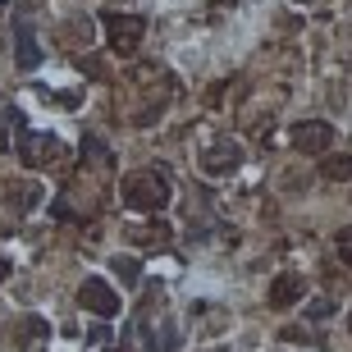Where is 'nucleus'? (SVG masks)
<instances>
[{
    "instance_id": "13",
    "label": "nucleus",
    "mask_w": 352,
    "mask_h": 352,
    "mask_svg": "<svg viewBox=\"0 0 352 352\" xmlns=\"http://www.w3.org/2000/svg\"><path fill=\"white\" fill-rule=\"evenodd\" d=\"M46 339V320H37V316H28V320H19V343H41Z\"/></svg>"
},
{
    "instance_id": "4",
    "label": "nucleus",
    "mask_w": 352,
    "mask_h": 352,
    "mask_svg": "<svg viewBox=\"0 0 352 352\" xmlns=\"http://www.w3.org/2000/svg\"><path fill=\"white\" fill-rule=\"evenodd\" d=\"M288 142H293V151H302V156H325L329 142H334V129H329L325 119H302V124H293Z\"/></svg>"
},
{
    "instance_id": "7",
    "label": "nucleus",
    "mask_w": 352,
    "mask_h": 352,
    "mask_svg": "<svg viewBox=\"0 0 352 352\" xmlns=\"http://www.w3.org/2000/svg\"><path fill=\"white\" fill-rule=\"evenodd\" d=\"M302 298H307V279H302V274H279L270 284V307L274 311H288V307H298Z\"/></svg>"
},
{
    "instance_id": "17",
    "label": "nucleus",
    "mask_w": 352,
    "mask_h": 352,
    "mask_svg": "<svg viewBox=\"0 0 352 352\" xmlns=\"http://www.w3.org/2000/svg\"><path fill=\"white\" fill-rule=\"evenodd\" d=\"M329 316H334V302H311V320H329Z\"/></svg>"
},
{
    "instance_id": "10",
    "label": "nucleus",
    "mask_w": 352,
    "mask_h": 352,
    "mask_svg": "<svg viewBox=\"0 0 352 352\" xmlns=\"http://www.w3.org/2000/svg\"><path fill=\"white\" fill-rule=\"evenodd\" d=\"M146 348H151V352H174V348H179V325H174V320H160L156 334L146 339Z\"/></svg>"
},
{
    "instance_id": "14",
    "label": "nucleus",
    "mask_w": 352,
    "mask_h": 352,
    "mask_svg": "<svg viewBox=\"0 0 352 352\" xmlns=\"http://www.w3.org/2000/svg\"><path fill=\"white\" fill-rule=\"evenodd\" d=\"M165 238H170V224H146V229H133V243H146V248H151V243H165Z\"/></svg>"
},
{
    "instance_id": "16",
    "label": "nucleus",
    "mask_w": 352,
    "mask_h": 352,
    "mask_svg": "<svg viewBox=\"0 0 352 352\" xmlns=\"http://www.w3.org/2000/svg\"><path fill=\"white\" fill-rule=\"evenodd\" d=\"M334 252H339V261L352 270V229H339V238H334Z\"/></svg>"
},
{
    "instance_id": "20",
    "label": "nucleus",
    "mask_w": 352,
    "mask_h": 352,
    "mask_svg": "<svg viewBox=\"0 0 352 352\" xmlns=\"http://www.w3.org/2000/svg\"><path fill=\"white\" fill-rule=\"evenodd\" d=\"M348 329H352V311H348Z\"/></svg>"
},
{
    "instance_id": "11",
    "label": "nucleus",
    "mask_w": 352,
    "mask_h": 352,
    "mask_svg": "<svg viewBox=\"0 0 352 352\" xmlns=\"http://www.w3.org/2000/svg\"><path fill=\"white\" fill-rule=\"evenodd\" d=\"M320 170H325L329 183H348L352 179V156H325V165H320Z\"/></svg>"
},
{
    "instance_id": "8",
    "label": "nucleus",
    "mask_w": 352,
    "mask_h": 352,
    "mask_svg": "<svg viewBox=\"0 0 352 352\" xmlns=\"http://www.w3.org/2000/svg\"><path fill=\"white\" fill-rule=\"evenodd\" d=\"M14 60H19V69L41 65V51H37V37H32V23L28 19H14Z\"/></svg>"
},
{
    "instance_id": "3",
    "label": "nucleus",
    "mask_w": 352,
    "mask_h": 352,
    "mask_svg": "<svg viewBox=\"0 0 352 352\" xmlns=\"http://www.w3.org/2000/svg\"><path fill=\"white\" fill-rule=\"evenodd\" d=\"M19 156H23L28 170H51L55 160L65 156V146H60V138H51V133H23V138H19Z\"/></svg>"
},
{
    "instance_id": "2",
    "label": "nucleus",
    "mask_w": 352,
    "mask_h": 352,
    "mask_svg": "<svg viewBox=\"0 0 352 352\" xmlns=\"http://www.w3.org/2000/svg\"><path fill=\"white\" fill-rule=\"evenodd\" d=\"M105 41H110V51L115 55H133L138 46H142L146 37V23L138 19V14H105Z\"/></svg>"
},
{
    "instance_id": "18",
    "label": "nucleus",
    "mask_w": 352,
    "mask_h": 352,
    "mask_svg": "<svg viewBox=\"0 0 352 352\" xmlns=\"http://www.w3.org/2000/svg\"><path fill=\"white\" fill-rule=\"evenodd\" d=\"M0 151H10V133H5V110H0Z\"/></svg>"
},
{
    "instance_id": "15",
    "label": "nucleus",
    "mask_w": 352,
    "mask_h": 352,
    "mask_svg": "<svg viewBox=\"0 0 352 352\" xmlns=\"http://www.w3.org/2000/svg\"><path fill=\"white\" fill-rule=\"evenodd\" d=\"M82 160H87V165H96V160H110V151L101 146V138H91V133L82 138Z\"/></svg>"
},
{
    "instance_id": "6",
    "label": "nucleus",
    "mask_w": 352,
    "mask_h": 352,
    "mask_svg": "<svg viewBox=\"0 0 352 352\" xmlns=\"http://www.w3.org/2000/svg\"><path fill=\"white\" fill-rule=\"evenodd\" d=\"M238 165H243V151H238V142H229V138L210 142L206 156H201V170H206L210 179H224V174H234Z\"/></svg>"
},
{
    "instance_id": "9",
    "label": "nucleus",
    "mask_w": 352,
    "mask_h": 352,
    "mask_svg": "<svg viewBox=\"0 0 352 352\" xmlns=\"http://www.w3.org/2000/svg\"><path fill=\"white\" fill-rule=\"evenodd\" d=\"M5 192H10V206L19 210V215H28V210L41 206V183L37 179H19V183H10Z\"/></svg>"
},
{
    "instance_id": "19",
    "label": "nucleus",
    "mask_w": 352,
    "mask_h": 352,
    "mask_svg": "<svg viewBox=\"0 0 352 352\" xmlns=\"http://www.w3.org/2000/svg\"><path fill=\"white\" fill-rule=\"evenodd\" d=\"M5 274H10V261H0V279H5Z\"/></svg>"
},
{
    "instance_id": "1",
    "label": "nucleus",
    "mask_w": 352,
    "mask_h": 352,
    "mask_svg": "<svg viewBox=\"0 0 352 352\" xmlns=\"http://www.w3.org/2000/svg\"><path fill=\"white\" fill-rule=\"evenodd\" d=\"M124 206L129 210H142V215H156L165 201H170V179H165V170H138L124 179Z\"/></svg>"
},
{
    "instance_id": "5",
    "label": "nucleus",
    "mask_w": 352,
    "mask_h": 352,
    "mask_svg": "<svg viewBox=\"0 0 352 352\" xmlns=\"http://www.w3.org/2000/svg\"><path fill=\"white\" fill-rule=\"evenodd\" d=\"M78 302L87 307L91 316H105V320H110V316H119V293L105 284V279H82Z\"/></svg>"
},
{
    "instance_id": "12",
    "label": "nucleus",
    "mask_w": 352,
    "mask_h": 352,
    "mask_svg": "<svg viewBox=\"0 0 352 352\" xmlns=\"http://www.w3.org/2000/svg\"><path fill=\"white\" fill-rule=\"evenodd\" d=\"M110 270H115L124 284H142V265L133 261V256H115V261H110Z\"/></svg>"
}]
</instances>
